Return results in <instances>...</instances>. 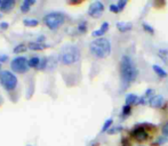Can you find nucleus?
Masks as SVG:
<instances>
[{
	"label": "nucleus",
	"instance_id": "obj_1",
	"mask_svg": "<svg viewBox=\"0 0 168 146\" xmlns=\"http://www.w3.org/2000/svg\"><path fill=\"white\" fill-rule=\"evenodd\" d=\"M137 73L138 72L133 60L127 55L122 56L120 61V78H121V84L124 89H126L136 79Z\"/></svg>",
	"mask_w": 168,
	"mask_h": 146
},
{
	"label": "nucleus",
	"instance_id": "obj_2",
	"mask_svg": "<svg viewBox=\"0 0 168 146\" xmlns=\"http://www.w3.org/2000/svg\"><path fill=\"white\" fill-rule=\"evenodd\" d=\"M89 50L96 58H105L111 52V43L106 38H97L90 42Z\"/></svg>",
	"mask_w": 168,
	"mask_h": 146
},
{
	"label": "nucleus",
	"instance_id": "obj_3",
	"mask_svg": "<svg viewBox=\"0 0 168 146\" xmlns=\"http://www.w3.org/2000/svg\"><path fill=\"white\" fill-rule=\"evenodd\" d=\"M58 60L63 65H72L80 60V50L77 46L68 45L61 49Z\"/></svg>",
	"mask_w": 168,
	"mask_h": 146
},
{
	"label": "nucleus",
	"instance_id": "obj_4",
	"mask_svg": "<svg viewBox=\"0 0 168 146\" xmlns=\"http://www.w3.org/2000/svg\"><path fill=\"white\" fill-rule=\"evenodd\" d=\"M64 21H65L64 15L62 13H58V11L49 13L43 17V23L51 30H57L58 28H61L64 24Z\"/></svg>",
	"mask_w": 168,
	"mask_h": 146
},
{
	"label": "nucleus",
	"instance_id": "obj_5",
	"mask_svg": "<svg viewBox=\"0 0 168 146\" xmlns=\"http://www.w3.org/2000/svg\"><path fill=\"white\" fill-rule=\"evenodd\" d=\"M17 78L16 75L11 71H1L0 72V84L1 86L8 90L11 91L17 87Z\"/></svg>",
	"mask_w": 168,
	"mask_h": 146
},
{
	"label": "nucleus",
	"instance_id": "obj_6",
	"mask_svg": "<svg viewBox=\"0 0 168 146\" xmlns=\"http://www.w3.org/2000/svg\"><path fill=\"white\" fill-rule=\"evenodd\" d=\"M11 67L13 70V72L15 73H23L28 72V70L30 69L29 66V61L23 57V56H19V57H15L11 63Z\"/></svg>",
	"mask_w": 168,
	"mask_h": 146
},
{
	"label": "nucleus",
	"instance_id": "obj_7",
	"mask_svg": "<svg viewBox=\"0 0 168 146\" xmlns=\"http://www.w3.org/2000/svg\"><path fill=\"white\" fill-rule=\"evenodd\" d=\"M103 11H104V5L101 1H94L93 4H90L88 8V15L92 17H98Z\"/></svg>",
	"mask_w": 168,
	"mask_h": 146
},
{
	"label": "nucleus",
	"instance_id": "obj_8",
	"mask_svg": "<svg viewBox=\"0 0 168 146\" xmlns=\"http://www.w3.org/2000/svg\"><path fill=\"white\" fill-rule=\"evenodd\" d=\"M133 136L135 137L136 140H140V142H143V140H147V133L145 131V129L142 128V127L136 128L133 131Z\"/></svg>",
	"mask_w": 168,
	"mask_h": 146
},
{
	"label": "nucleus",
	"instance_id": "obj_9",
	"mask_svg": "<svg viewBox=\"0 0 168 146\" xmlns=\"http://www.w3.org/2000/svg\"><path fill=\"white\" fill-rule=\"evenodd\" d=\"M164 104V97L160 96V95H157V96H153L149 99V105L151 107H154V108H158L160 107L161 105Z\"/></svg>",
	"mask_w": 168,
	"mask_h": 146
},
{
	"label": "nucleus",
	"instance_id": "obj_10",
	"mask_svg": "<svg viewBox=\"0 0 168 146\" xmlns=\"http://www.w3.org/2000/svg\"><path fill=\"white\" fill-rule=\"evenodd\" d=\"M15 5V1L14 0H4L1 2V6H0V11L6 13V11H11L13 9Z\"/></svg>",
	"mask_w": 168,
	"mask_h": 146
},
{
	"label": "nucleus",
	"instance_id": "obj_11",
	"mask_svg": "<svg viewBox=\"0 0 168 146\" xmlns=\"http://www.w3.org/2000/svg\"><path fill=\"white\" fill-rule=\"evenodd\" d=\"M117 28H118L119 31L126 32V31L132 30L133 24H132L130 22H118V23H117Z\"/></svg>",
	"mask_w": 168,
	"mask_h": 146
},
{
	"label": "nucleus",
	"instance_id": "obj_12",
	"mask_svg": "<svg viewBox=\"0 0 168 146\" xmlns=\"http://www.w3.org/2000/svg\"><path fill=\"white\" fill-rule=\"evenodd\" d=\"M107 30H109V23H107V22H104V23L101 25V29H100V30H96V31H93L92 35H93V37H102Z\"/></svg>",
	"mask_w": 168,
	"mask_h": 146
},
{
	"label": "nucleus",
	"instance_id": "obj_13",
	"mask_svg": "<svg viewBox=\"0 0 168 146\" xmlns=\"http://www.w3.org/2000/svg\"><path fill=\"white\" fill-rule=\"evenodd\" d=\"M34 4H36V0H24L21 5V11L22 13H28L30 11V7Z\"/></svg>",
	"mask_w": 168,
	"mask_h": 146
},
{
	"label": "nucleus",
	"instance_id": "obj_14",
	"mask_svg": "<svg viewBox=\"0 0 168 146\" xmlns=\"http://www.w3.org/2000/svg\"><path fill=\"white\" fill-rule=\"evenodd\" d=\"M47 45L43 43H39V42H30L29 43V48L32 50H43L45 48H47Z\"/></svg>",
	"mask_w": 168,
	"mask_h": 146
},
{
	"label": "nucleus",
	"instance_id": "obj_15",
	"mask_svg": "<svg viewBox=\"0 0 168 146\" xmlns=\"http://www.w3.org/2000/svg\"><path fill=\"white\" fill-rule=\"evenodd\" d=\"M40 61H41V60H40L38 56L31 57V58L29 60V66H30V67H36V69H38L39 65H40Z\"/></svg>",
	"mask_w": 168,
	"mask_h": 146
},
{
	"label": "nucleus",
	"instance_id": "obj_16",
	"mask_svg": "<svg viewBox=\"0 0 168 146\" xmlns=\"http://www.w3.org/2000/svg\"><path fill=\"white\" fill-rule=\"evenodd\" d=\"M137 96L135 94H128L126 96V105H132V104H136L137 102Z\"/></svg>",
	"mask_w": 168,
	"mask_h": 146
},
{
	"label": "nucleus",
	"instance_id": "obj_17",
	"mask_svg": "<svg viewBox=\"0 0 168 146\" xmlns=\"http://www.w3.org/2000/svg\"><path fill=\"white\" fill-rule=\"evenodd\" d=\"M152 69H153V71L157 73L159 77H161V78H166V77H167L166 71H165L164 69H161L159 65H153V66H152Z\"/></svg>",
	"mask_w": 168,
	"mask_h": 146
},
{
	"label": "nucleus",
	"instance_id": "obj_18",
	"mask_svg": "<svg viewBox=\"0 0 168 146\" xmlns=\"http://www.w3.org/2000/svg\"><path fill=\"white\" fill-rule=\"evenodd\" d=\"M24 25L25 26H29V28H32V26H37L38 24H39V21L38 20H36V18H26V20H24Z\"/></svg>",
	"mask_w": 168,
	"mask_h": 146
},
{
	"label": "nucleus",
	"instance_id": "obj_19",
	"mask_svg": "<svg viewBox=\"0 0 168 146\" xmlns=\"http://www.w3.org/2000/svg\"><path fill=\"white\" fill-rule=\"evenodd\" d=\"M130 112H132L130 105H125V106H122V110H121V116L126 118V116H128V115L130 114Z\"/></svg>",
	"mask_w": 168,
	"mask_h": 146
},
{
	"label": "nucleus",
	"instance_id": "obj_20",
	"mask_svg": "<svg viewBox=\"0 0 168 146\" xmlns=\"http://www.w3.org/2000/svg\"><path fill=\"white\" fill-rule=\"evenodd\" d=\"M122 130V127L121 125H116V127H111L109 130H107V134L110 135H115V134H118Z\"/></svg>",
	"mask_w": 168,
	"mask_h": 146
},
{
	"label": "nucleus",
	"instance_id": "obj_21",
	"mask_svg": "<svg viewBox=\"0 0 168 146\" xmlns=\"http://www.w3.org/2000/svg\"><path fill=\"white\" fill-rule=\"evenodd\" d=\"M167 55H168V52L166 49H160V50L158 52V56L165 63H167Z\"/></svg>",
	"mask_w": 168,
	"mask_h": 146
},
{
	"label": "nucleus",
	"instance_id": "obj_22",
	"mask_svg": "<svg viewBox=\"0 0 168 146\" xmlns=\"http://www.w3.org/2000/svg\"><path fill=\"white\" fill-rule=\"evenodd\" d=\"M112 119H107L106 121L104 122V125H103V128H102V133H104V131H107L110 128H111V125H112Z\"/></svg>",
	"mask_w": 168,
	"mask_h": 146
},
{
	"label": "nucleus",
	"instance_id": "obj_23",
	"mask_svg": "<svg viewBox=\"0 0 168 146\" xmlns=\"http://www.w3.org/2000/svg\"><path fill=\"white\" fill-rule=\"evenodd\" d=\"M26 50V46L25 45H19L14 48V52L15 54H20V52H24Z\"/></svg>",
	"mask_w": 168,
	"mask_h": 146
},
{
	"label": "nucleus",
	"instance_id": "obj_24",
	"mask_svg": "<svg viewBox=\"0 0 168 146\" xmlns=\"http://www.w3.org/2000/svg\"><path fill=\"white\" fill-rule=\"evenodd\" d=\"M78 31L80 32V33H85V32L87 31V23L85 21L80 22V24L78 26Z\"/></svg>",
	"mask_w": 168,
	"mask_h": 146
},
{
	"label": "nucleus",
	"instance_id": "obj_25",
	"mask_svg": "<svg viewBox=\"0 0 168 146\" xmlns=\"http://www.w3.org/2000/svg\"><path fill=\"white\" fill-rule=\"evenodd\" d=\"M143 28H144V30L147 32H150V33H154V30H153V28L151 26V25H149L147 23H143Z\"/></svg>",
	"mask_w": 168,
	"mask_h": 146
},
{
	"label": "nucleus",
	"instance_id": "obj_26",
	"mask_svg": "<svg viewBox=\"0 0 168 146\" xmlns=\"http://www.w3.org/2000/svg\"><path fill=\"white\" fill-rule=\"evenodd\" d=\"M167 140H168L167 137H158V140H157V143H156V145H161V144L166 143Z\"/></svg>",
	"mask_w": 168,
	"mask_h": 146
},
{
	"label": "nucleus",
	"instance_id": "obj_27",
	"mask_svg": "<svg viewBox=\"0 0 168 146\" xmlns=\"http://www.w3.org/2000/svg\"><path fill=\"white\" fill-rule=\"evenodd\" d=\"M126 5H127L126 0H120V1L118 2V7H119V9H120V11H122V9H124V7H125Z\"/></svg>",
	"mask_w": 168,
	"mask_h": 146
},
{
	"label": "nucleus",
	"instance_id": "obj_28",
	"mask_svg": "<svg viewBox=\"0 0 168 146\" xmlns=\"http://www.w3.org/2000/svg\"><path fill=\"white\" fill-rule=\"evenodd\" d=\"M110 11H113V13H119L120 9H119L118 5H110Z\"/></svg>",
	"mask_w": 168,
	"mask_h": 146
},
{
	"label": "nucleus",
	"instance_id": "obj_29",
	"mask_svg": "<svg viewBox=\"0 0 168 146\" xmlns=\"http://www.w3.org/2000/svg\"><path fill=\"white\" fill-rule=\"evenodd\" d=\"M161 130H162V134L165 135V137H168V122L162 127V129H161Z\"/></svg>",
	"mask_w": 168,
	"mask_h": 146
},
{
	"label": "nucleus",
	"instance_id": "obj_30",
	"mask_svg": "<svg viewBox=\"0 0 168 146\" xmlns=\"http://www.w3.org/2000/svg\"><path fill=\"white\" fill-rule=\"evenodd\" d=\"M8 23H6V22H2V23H0V29L1 30H6V29H8Z\"/></svg>",
	"mask_w": 168,
	"mask_h": 146
},
{
	"label": "nucleus",
	"instance_id": "obj_31",
	"mask_svg": "<svg viewBox=\"0 0 168 146\" xmlns=\"http://www.w3.org/2000/svg\"><path fill=\"white\" fill-rule=\"evenodd\" d=\"M152 94H153V89H147L145 91V96H151Z\"/></svg>",
	"mask_w": 168,
	"mask_h": 146
},
{
	"label": "nucleus",
	"instance_id": "obj_32",
	"mask_svg": "<svg viewBox=\"0 0 168 146\" xmlns=\"http://www.w3.org/2000/svg\"><path fill=\"white\" fill-rule=\"evenodd\" d=\"M7 55H4V56H0V62H5V61H7Z\"/></svg>",
	"mask_w": 168,
	"mask_h": 146
},
{
	"label": "nucleus",
	"instance_id": "obj_33",
	"mask_svg": "<svg viewBox=\"0 0 168 146\" xmlns=\"http://www.w3.org/2000/svg\"><path fill=\"white\" fill-rule=\"evenodd\" d=\"M0 70H1V64H0Z\"/></svg>",
	"mask_w": 168,
	"mask_h": 146
},
{
	"label": "nucleus",
	"instance_id": "obj_34",
	"mask_svg": "<svg viewBox=\"0 0 168 146\" xmlns=\"http://www.w3.org/2000/svg\"><path fill=\"white\" fill-rule=\"evenodd\" d=\"M0 6H1V1H0Z\"/></svg>",
	"mask_w": 168,
	"mask_h": 146
}]
</instances>
